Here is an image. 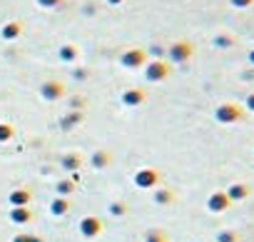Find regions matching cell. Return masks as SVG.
Wrapping results in <instances>:
<instances>
[{
	"label": "cell",
	"instance_id": "cell-22",
	"mask_svg": "<svg viewBox=\"0 0 254 242\" xmlns=\"http://www.w3.org/2000/svg\"><path fill=\"white\" fill-rule=\"evenodd\" d=\"M92 165L95 167H107L110 165V155L107 153H95L92 155Z\"/></svg>",
	"mask_w": 254,
	"mask_h": 242
},
{
	"label": "cell",
	"instance_id": "cell-31",
	"mask_svg": "<svg viewBox=\"0 0 254 242\" xmlns=\"http://www.w3.org/2000/svg\"><path fill=\"white\" fill-rule=\"evenodd\" d=\"M110 5H120V3H125V0H107Z\"/></svg>",
	"mask_w": 254,
	"mask_h": 242
},
{
	"label": "cell",
	"instance_id": "cell-19",
	"mask_svg": "<svg viewBox=\"0 0 254 242\" xmlns=\"http://www.w3.org/2000/svg\"><path fill=\"white\" fill-rule=\"evenodd\" d=\"M232 45H234V38L227 35V33H219L214 38V48H232Z\"/></svg>",
	"mask_w": 254,
	"mask_h": 242
},
{
	"label": "cell",
	"instance_id": "cell-11",
	"mask_svg": "<svg viewBox=\"0 0 254 242\" xmlns=\"http://www.w3.org/2000/svg\"><path fill=\"white\" fill-rule=\"evenodd\" d=\"M58 58H60L63 63H75V60L80 58V50H77V45L65 43V45H60V48H58Z\"/></svg>",
	"mask_w": 254,
	"mask_h": 242
},
{
	"label": "cell",
	"instance_id": "cell-9",
	"mask_svg": "<svg viewBox=\"0 0 254 242\" xmlns=\"http://www.w3.org/2000/svg\"><path fill=\"white\" fill-rule=\"evenodd\" d=\"M145 100H147V92L140 90V87H127V90L122 92V102H125V105H130V107L142 105Z\"/></svg>",
	"mask_w": 254,
	"mask_h": 242
},
{
	"label": "cell",
	"instance_id": "cell-4",
	"mask_svg": "<svg viewBox=\"0 0 254 242\" xmlns=\"http://www.w3.org/2000/svg\"><path fill=\"white\" fill-rule=\"evenodd\" d=\"M120 65H122V68H130V70L145 68V65H147V53H145L142 48H130V50H125V53L120 55Z\"/></svg>",
	"mask_w": 254,
	"mask_h": 242
},
{
	"label": "cell",
	"instance_id": "cell-6",
	"mask_svg": "<svg viewBox=\"0 0 254 242\" xmlns=\"http://www.w3.org/2000/svg\"><path fill=\"white\" fill-rule=\"evenodd\" d=\"M63 95H65V85H63L60 80H45V82L40 85V97L48 100V102H55V100H60Z\"/></svg>",
	"mask_w": 254,
	"mask_h": 242
},
{
	"label": "cell",
	"instance_id": "cell-28",
	"mask_svg": "<svg viewBox=\"0 0 254 242\" xmlns=\"http://www.w3.org/2000/svg\"><path fill=\"white\" fill-rule=\"evenodd\" d=\"M229 5L232 8H249V5H254V0H229Z\"/></svg>",
	"mask_w": 254,
	"mask_h": 242
},
{
	"label": "cell",
	"instance_id": "cell-5",
	"mask_svg": "<svg viewBox=\"0 0 254 242\" xmlns=\"http://www.w3.org/2000/svg\"><path fill=\"white\" fill-rule=\"evenodd\" d=\"M160 180H162V175H160V170H155V167H142V170L135 172V185L142 187V190H152V187H157Z\"/></svg>",
	"mask_w": 254,
	"mask_h": 242
},
{
	"label": "cell",
	"instance_id": "cell-25",
	"mask_svg": "<svg viewBox=\"0 0 254 242\" xmlns=\"http://www.w3.org/2000/svg\"><path fill=\"white\" fill-rule=\"evenodd\" d=\"M110 212H112V215H125L127 207H125V202H112V205H110Z\"/></svg>",
	"mask_w": 254,
	"mask_h": 242
},
{
	"label": "cell",
	"instance_id": "cell-1",
	"mask_svg": "<svg viewBox=\"0 0 254 242\" xmlns=\"http://www.w3.org/2000/svg\"><path fill=\"white\" fill-rule=\"evenodd\" d=\"M214 117H217V123H222V125H232V123H239V120L244 117V110L237 102H222V105H217Z\"/></svg>",
	"mask_w": 254,
	"mask_h": 242
},
{
	"label": "cell",
	"instance_id": "cell-23",
	"mask_svg": "<svg viewBox=\"0 0 254 242\" xmlns=\"http://www.w3.org/2000/svg\"><path fill=\"white\" fill-rule=\"evenodd\" d=\"M217 242H239V235L232 232V230H222V232L217 235Z\"/></svg>",
	"mask_w": 254,
	"mask_h": 242
},
{
	"label": "cell",
	"instance_id": "cell-26",
	"mask_svg": "<svg viewBox=\"0 0 254 242\" xmlns=\"http://www.w3.org/2000/svg\"><path fill=\"white\" fill-rule=\"evenodd\" d=\"M147 242H167V237L162 235V232H147Z\"/></svg>",
	"mask_w": 254,
	"mask_h": 242
},
{
	"label": "cell",
	"instance_id": "cell-29",
	"mask_svg": "<svg viewBox=\"0 0 254 242\" xmlns=\"http://www.w3.org/2000/svg\"><path fill=\"white\" fill-rule=\"evenodd\" d=\"M247 110H249V112H254V92H252V95H247Z\"/></svg>",
	"mask_w": 254,
	"mask_h": 242
},
{
	"label": "cell",
	"instance_id": "cell-18",
	"mask_svg": "<svg viewBox=\"0 0 254 242\" xmlns=\"http://www.w3.org/2000/svg\"><path fill=\"white\" fill-rule=\"evenodd\" d=\"M80 123H82V112H70V115H65V120H63V128L70 130L72 125H80Z\"/></svg>",
	"mask_w": 254,
	"mask_h": 242
},
{
	"label": "cell",
	"instance_id": "cell-2",
	"mask_svg": "<svg viewBox=\"0 0 254 242\" xmlns=\"http://www.w3.org/2000/svg\"><path fill=\"white\" fill-rule=\"evenodd\" d=\"M170 73H172V68H170V63H165V60H150L147 65H145V80H150V82H162V80H167L170 78Z\"/></svg>",
	"mask_w": 254,
	"mask_h": 242
},
{
	"label": "cell",
	"instance_id": "cell-20",
	"mask_svg": "<svg viewBox=\"0 0 254 242\" xmlns=\"http://www.w3.org/2000/svg\"><path fill=\"white\" fill-rule=\"evenodd\" d=\"M13 135H15V128H13V125H8V123H0V143H8Z\"/></svg>",
	"mask_w": 254,
	"mask_h": 242
},
{
	"label": "cell",
	"instance_id": "cell-30",
	"mask_svg": "<svg viewBox=\"0 0 254 242\" xmlns=\"http://www.w3.org/2000/svg\"><path fill=\"white\" fill-rule=\"evenodd\" d=\"M247 58H249V63H252V65H254V48H252V50H249V55H247Z\"/></svg>",
	"mask_w": 254,
	"mask_h": 242
},
{
	"label": "cell",
	"instance_id": "cell-7",
	"mask_svg": "<svg viewBox=\"0 0 254 242\" xmlns=\"http://www.w3.org/2000/svg\"><path fill=\"white\" fill-rule=\"evenodd\" d=\"M77 230H80V235H82V237H97V235L105 230V225H102V220H100V217L87 215V217H82V220H80Z\"/></svg>",
	"mask_w": 254,
	"mask_h": 242
},
{
	"label": "cell",
	"instance_id": "cell-3",
	"mask_svg": "<svg viewBox=\"0 0 254 242\" xmlns=\"http://www.w3.org/2000/svg\"><path fill=\"white\" fill-rule=\"evenodd\" d=\"M192 55H194V45L190 40H177V43H172L167 48V58L172 63H187Z\"/></svg>",
	"mask_w": 254,
	"mask_h": 242
},
{
	"label": "cell",
	"instance_id": "cell-10",
	"mask_svg": "<svg viewBox=\"0 0 254 242\" xmlns=\"http://www.w3.org/2000/svg\"><path fill=\"white\" fill-rule=\"evenodd\" d=\"M23 35V23L20 20H8L3 28H0V38L3 40H18Z\"/></svg>",
	"mask_w": 254,
	"mask_h": 242
},
{
	"label": "cell",
	"instance_id": "cell-8",
	"mask_svg": "<svg viewBox=\"0 0 254 242\" xmlns=\"http://www.w3.org/2000/svg\"><path fill=\"white\" fill-rule=\"evenodd\" d=\"M229 205H232V200H229L227 192H222V190L212 192L209 200H207V210H209V212H224Z\"/></svg>",
	"mask_w": 254,
	"mask_h": 242
},
{
	"label": "cell",
	"instance_id": "cell-16",
	"mask_svg": "<svg viewBox=\"0 0 254 242\" xmlns=\"http://www.w3.org/2000/svg\"><path fill=\"white\" fill-rule=\"evenodd\" d=\"M80 165H82V158H80V155H65V158H63V167H65L70 175L77 172Z\"/></svg>",
	"mask_w": 254,
	"mask_h": 242
},
{
	"label": "cell",
	"instance_id": "cell-27",
	"mask_svg": "<svg viewBox=\"0 0 254 242\" xmlns=\"http://www.w3.org/2000/svg\"><path fill=\"white\" fill-rule=\"evenodd\" d=\"M13 242H43L40 237H35V235H18Z\"/></svg>",
	"mask_w": 254,
	"mask_h": 242
},
{
	"label": "cell",
	"instance_id": "cell-17",
	"mask_svg": "<svg viewBox=\"0 0 254 242\" xmlns=\"http://www.w3.org/2000/svg\"><path fill=\"white\" fill-rule=\"evenodd\" d=\"M75 185H77V182H72V180H60V182H58V195H60V197H70V195L75 192Z\"/></svg>",
	"mask_w": 254,
	"mask_h": 242
},
{
	"label": "cell",
	"instance_id": "cell-14",
	"mask_svg": "<svg viewBox=\"0 0 254 242\" xmlns=\"http://www.w3.org/2000/svg\"><path fill=\"white\" fill-rule=\"evenodd\" d=\"M10 220H13V222H18V225H25V222H30V220H33V212H30L28 207H13Z\"/></svg>",
	"mask_w": 254,
	"mask_h": 242
},
{
	"label": "cell",
	"instance_id": "cell-13",
	"mask_svg": "<svg viewBox=\"0 0 254 242\" xmlns=\"http://www.w3.org/2000/svg\"><path fill=\"white\" fill-rule=\"evenodd\" d=\"M30 200H33V195H30V190H25V187L10 192V202H13V207H28Z\"/></svg>",
	"mask_w": 254,
	"mask_h": 242
},
{
	"label": "cell",
	"instance_id": "cell-15",
	"mask_svg": "<svg viewBox=\"0 0 254 242\" xmlns=\"http://www.w3.org/2000/svg\"><path fill=\"white\" fill-rule=\"evenodd\" d=\"M50 210H53V215L63 217V215H67V212H70V200H67V197H58V200H53Z\"/></svg>",
	"mask_w": 254,
	"mask_h": 242
},
{
	"label": "cell",
	"instance_id": "cell-21",
	"mask_svg": "<svg viewBox=\"0 0 254 242\" xmlns=\"http://www.w3.org/2000/svg\"><path fill=\"white\" fill-rule=\"evenodd\" d=\"M172 200H175V195L170 190H157V195H155V202L157 205H170Z\"/></svg>",
	"mask_w": 254,
	"mask_h": 242
},
{
	"label": "cell",
	"instance_id": "cell-12",
	"mask_svg": "<svg viewBox=\"0 0 254 242\" xmlns=\"http://www.w3.org/2000/svg\"><path fill=\"white\" fill-rule=\"evenodd\" d=\"M249 185H244V182H234L229 190H227V197L232 200V202H239V200H247L249 197Z\"/></svg>",
	"mask_w": 254,
	"mask_h": 242
},
{
	"label": "cell",
	"instance_id": "cell-24",
	"mask_svg": "<svg viewBox=\"0 0 254 242\" xmlns=\"http://www.w3.org/2000/svg\"><path fill=\"white\" fill-rule=\"evenodd\" d=\"M35 3L40 8H58V5H63V0H35Z\"/></svg>",
	"mask_w": 254,
	"mask_h": 242
}]
</instances>
